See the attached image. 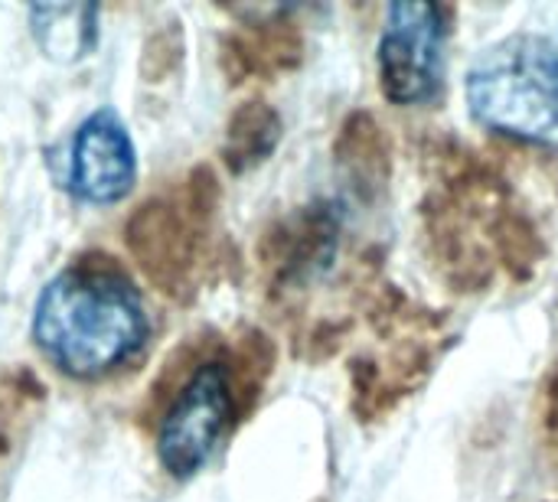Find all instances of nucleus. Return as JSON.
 Segmentation results:
<instances>
[{
    "instance_id": "f257e3e1",
    "label": "nucleus",
    "mask_w": 558,
    "mask_h": 502,
    "mask_svg": "<svg viewBox=\"0 0 558 502\" xmlns=\"http://www.w3.org/2000/svg\"><path fill=\"white\" fill-rule=\"evenodd\" d=\"M33 336L65 376L95 379L128 363L147 340L141 294L111 268L62 271L36 301Z\"/></svg>"
},
{
    "instance_id": "f03ea898",
    "label": "nucleus",
    "mask_w": 558,
    "mask_h": 502,
    "mask_svg": "<svg viewBox=\"0 0 558 502\" xmlns=\"http://www.w3.org/2000/svg\"><path fill=\"white\" fill-rule=\"evenodd\" d=\"M468 108L477 124L558 147V29L517 33L471 65Z\"/></svg>"
},
{
    "instance_id": "7ed1b4c3",
    "label": "nucleus",
    "mask_w": 558,
    "mask_h": 502,
    "mask_svg": "<svg viewBox=\"0 0 558 502\" xmlns=\"http://www.w3.org/2000/svg\"><path fill=\"white\" fill-rule=\"evenodd\" d=\"M448 20L435 3H392L379 29V82L392 105H425L445 78Z\"/></svg>"
},
{
    "instance_id": "20e7f679",
    "label": "nucleus",
    "mask_w": 558,
    "mask_h": 502,
    "mask_svg": "<svg viewBox=\"0 0 558 502\" xmlns=\"http://www.w3.org/2000/svg\"><path fill=\"white\" fill-rule=\"evenodd\" d=\"M232 425V382L222 363H206L193 372V379L177 395L173 408L167 412L157 454L160 464L173 477H193L219 448L222 434Z\"/></svg>"
},
{
    "instance_id": "39448f33",
    "label": "nucleus",
    "mask_w": 558,
    "mask_h": 502,
    "mask_svg": "<svg viewBox=\"0 0 558 502\" xmlns=\"http://www.w3.org/2000/svg\"><path fill=\"white\" fill-rule=\"evenodd\" d=\"M134 144L114 111H95L72 140L69 183L85 203L108 206L128 196L134 183Z\"/></svg>"
},
{
    "instance_id": "423d86ee",
    "label": "nucleus",
    "mask_w": 558,
    "mask_h": 502,
    "mask_svg": "<svg viewBox=\"0 0 558 502\" xmlns=\"http://www.w3.org/2000/svg\"><path fill=\"white\" fill-rule=\"evenodd\" d=\"M95 7H33V33L52 59H78L95 46Z\"/></svg>"
}]
</instances>
